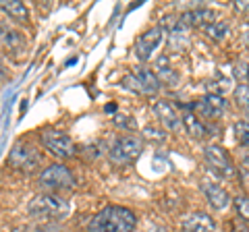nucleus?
I'll return each mask as SVG.
<instances>
[{"mask_svg":"<svg viewBox=\"0 0 249 232\" xmlns=\"http://www.w3.org/2000/svg\"><path fill=\"white\" fill-rule=\"evenodd\" d=\"M232 96H235V102L237 106L241 108V110H249V85H237L235 91H232Z\"/></svg>","mask_w":249,"mask_h":232,"instance_id":"nucleus-23","label":"nucleus"},{"mask_svg":"<svg viewBox=\"0 0 249 232\" xmlns=\"http://www.w3.org/2000/svg\"><path fill=\"white\" fill-rule=\"evenodd\" d=\"M2 44H4V48H9V50H21L25 40H23V35L19 32H11V29H6L2 25Z\"/></svg>","mask_w":249,"mask_h":232,"instance_id":"nucleus-19","label":"nucleus"},{"mask_svg":"<svg viewBox=\"0 0 249 232\" xmlns=\"http://www.w3.org/2000/svg\"><path fill=\"white\" fill-rule=\"evenodd\" d=\"M152 110H154L156 116H158L160 125L164 127L166 131H178L183 127V114H178L177 108L170 102H166V99H158V102H154Z\"/></svg>","mask_w":249,"mask_h":232,"instance_id":"nucleus-9","label":"nucleus"},{"mask_svg":"<svg viewBox=\"0 0 249 232\" xmlns=\"http://www.w3.org/2000/svg\"><path fill=\"white\" fill-rule=\"evenodd\" d=\"M2 13L9 15L11 19L19 21V23H25L29 19V9L19 0H4L2 2Z\"/></svg>","mask_w":249,"mask_h":232,"instance_id":"nucleus-16","label":"nucleus"},{"mask_svg":"<svg viewBox=\"0 0 249 232\" xmlns=\"http://www.w3.org/2000/svg\"><path fill=\"white\" fill-rule=\"evenodd\" d=\"M112 122L116 127H121V129H129V131H133V129H137V122L131 118V116H123V114H116L114 118H112Z\"/></svg>","mask_w":249,"mask_h":232,"instance_id":"nucleus-25","label":"nucleus"},{"mask_svg":"<svg viewBox=\"0 0 249 232\" xmlns=\"http://www.w3.org/2000/svg\"><path fill=\"white\" fill-rule=\"evenodd\" d=\"M121 85L124 89H129V91H133V94H139V96H150L147 94V89L143 87L142 83L137 81V77L133 75V73H129V75H124L123 77V81H121Z\"/></svg>","mask_w":249,"mask_h":232,"instance_id":"nucleus-22","label":"nucleus"},{"mask_svg":"<svg viewBox=\"0 0 249 232\" xmlns=\"http://www.w3.org/2000/svg\"><path fill=\"white\" fill-rule=\"evenodd\" d=\"M181 230L183 232H216V222L206 212H193L183 218Z\"/></svg>","mask_w":249,"mask_h":232,"instance_id":"nucleus-11","label":"nucleus"},{"mask_svg":"<svg viewBox=\"0 0 249 232\" xmlns=\"http://www.w3.org/2000/svg\"><path fill=\"white\" fill-rule=\"evenodd\" d=\"M235 75H237V79H247L249 77V66L245 63H235Z\"/></svg>","mask_w":249,"mask_h":232,"instance_id":"nucleus-26","label":"nucleus"},{"mask_svg":"<svg viewBox=\"0 0 249 232\" xmlns=\"http://www.w3.org/2000/svg\"><path fill=\"white\" fill-rule=\"evenodd\" d=\"M183 125L187 129V133H189V137H193V139H204L206 137V125L193 112L183 114Z\"/></svg>","mask_w":249,"mask_h":232,"instance_id":"nucleus-17","label":"nucleus"},{"mask_svg":"<svg viewBox=\"0 0 249 232\" xmlns=\"http://www.w3.org/2000/svg\"><path fill=\"white\" fill-rule=\"evenodd\" d=\"M235 139L239 145L249 148V120H239L235 122Z\"/></svg>","mask_w":249,"mask_h":232,"instance_id":"nucleus-24","label":"nucleus"},{"mask_svg":"<svg viewBox=\"0 0 249 232\" xmlns=\"http://www.w3.org/2000/svg\"><path fill=\"white\" fill-rule=\"evenodd\" d=\"M204 195L208 199V203L214 207L216 212H222V210H227V207L232 203V199L229 195V191L220 187V184H216V182H204Z\"/></svg>","mask_w":249,"mask_h":232,"instance_id":"nucleus-12","label":"nucleus"},{"mask_svg":"<svg viewBox=\"0 0 249 232\" xmlns=\"http://www.w3.org/2000/svg\"><path fill=\"white\" fill-rule=\"evenodd\" d=\"M227 99L220 94H208L204 98H199L196 104L191 106V112L197 118H208V120H218L220 116L227 112Z\"/></svg>","mask_w":249,"mask_h":232,"instance_id":"nucleus-7","label":"nucleus"},{"mask_svg":"<svg viewBox=\"0 0 249 232\" xmlns=\"http://www.w3.org/2000/svg\"><path fill=\"white\" fill-rule=\"evenodd\" d=\"M40 141L46 149H48L54 158H58V160H69V158H73L75 156V143H73V139L65 135L62 131H54V129H48V131H44V133L40 135Z\"/></svg>","mask_w":249,"mask_h":232,"instance_id":"nucleus-5","label":"nucleus"},{"mask_svg":"<svg viewBox=\"0 0 249 232\" xmlns=\"http://www.w3.org/2000/svg\"><path fill=\"white\" fill-rule=\"evenodd\" d=\"M204 158L208 162V166L212 168L216 174L224 176V179H231V176H235V166H232V162L229 158L227 149L220 148V145H216V143L206 145Z\"/></svg>","mask_w":249,"mask_h":232,"instance_id":"nucleus-8","label":"nucleus"},{"mask_svg":"<svg viewBox=\"0 0 249 232\" xmlns=\"http://www.w3.org/2000/svg\"><path fill=\"white\" fill-rule=\"evenodd\" d=\"M229 32H231V27H229V23H224V21H214L212 25L206 27V35L210 37V40H214V42L227 40Z\"/></svg>","mask_w":249,"mask_h":232,"instance_id":"nucleus-18","label":"nucleus"},{"mask_svg":"<svg viewBox=\"0 0 249 232\" xmlns=\"http://www.w3.org/2000/svg\"><path fill=\"white\" fill-rule=\"evenodd\" d=\"M142 151H143V139L127 135V137L116 139L112 143L110 151H108V158L119 166H127V164H133V162L142 156Z\"/></svg>","mask_w":249,"mask_h":232,"instance_id":"nucleus-3","label":"nucleus"},{"mask_svg":"<svg viewBox=\"0 0 249 232\" xmlns=\"http://www.w3.org/2000/svg\"><path fill=\"white\" fill-rule=\"evenodd\" d=\"M69 212H71L69 201L62 199L60 195H54V193L36 195L27 205V214L31 218L44 220V222H58L62 218H67Z\"/></svg>","mask_w":249,"mask_h":232,"instance_id":"nucleus-2","label":"nucleus"},{"mask_svg":"<svg viewBox=\"0 0 249 232\" xmlns=\"http://www.w3.org/2000/svg\"><path fill=\"white\" fill-rule=\"evenodd\" d=\"M131 73H133V75L137 77V81L142 83L143 87L147 89V94H156V91L160 89V85H162V83H160L158 75H156V73L152 71V68H145V66H135Z\"/></svg>","mask_w":249,"mask_h":232,"instance_id":"nucleus-14","label":"nucleus"},{"mask_svg":"<svg viewBox=\"0 0 249 232\" xmlns=\"http://www.w3.org/2000/svg\"><path fill=\"white\" fill-rule=\"evenodd\" d=\"M37 162H40L37 153L34 151L31 145H25V143H17L9 153V164L17 170H34L37 166Z\"/></svg>","mask_w":249,"mask_h":232,"instance_id":"nucleus-10","label":"nucleus"},{"mask_svg":"<svg viewBox=\"0 0 249 232\" xmlns=\"http://www.w3.org/2000/svg\"><path fill=\"white\" fill-rule=\"evenodd\" d=\"M13 232H62L60 226L52 222H42V224H27V226H19Z\"/></svg>","mask_w":249,"mask_h":232,"instance_id":"nucleus-20","label":"nucleus"},{"mask_svg":"<svg viewBox=\"0 0 249 232\" xmlns=\"http://www.w3.org/2000/svg\"><path fill=\"white\" fill-rule=\"evenodd\" d=\"M137 215L123 205H106L104 210L91 215L85 232H133Z\"/></svg>","mask_w":249,"mask_h":232,"instance_id":"nucleus-1","label":"nucleus"},{"mask_svg":"<svg viewBox=\"0 0 249 232\" xmlns=\"http://www.w3.org/2000/svg\"><path fill=\"white\" fill-rule=\"evenodd\" d=\"M247 81H249V77H247Z\"/></svg>","mask_w":249,"mask_h":232,"instance_id":"nucleus-31","label":"nucleus"},{"mask_svg":"<svg viewBox=\"0 0 249 232\" xmlns=\"http://www.w3.org/2000/svg\"><path fill=\"white\" fill-rule=\"evenodd\" d=\"M164 32H166V29L162 25H154V27H150L147 32H143L142 35L137 37V42H135V56L142 60V63H147V60L154 56V52L158 50V46L164 42Z\"/></svg>","mask_w":249,"mask_h":232,"instance_id":"nucleus-6","label":"nucleus"},{"mask_svg":"<svg viewBox=\"0 0 249 232\" xmlns=\"http://www.w3.org/2000/svg\"><path fill=\"white\" fill-rule=\"evenodd\" d=\"M231 232H249V228L245 226V222H235V224H232V230Z\"/></svg>","mask_w":249,"mask_h":232,"instance_id":"nucleus-28","label":"nucleus"},{"mask_svg":"<svg viewBox=\"0 0 249 232\" xmlns=\"http://www.w3.org/2000/svg\"><path fill=\"white\" fill-rule=\"evenodd\" d=\"M37 182L48 191H69L75 187V174L65 164H52L40 174Z\"/></svg>","mask_w":249,"mask_h":232,"instance_id":"nucleus-4","label":"nucleus"},{"mask_svg":"<svg viewBox=\"0 0 249 232\" xmlns=\"http://www.w3.org/2000/svg\"><path fill=\"white\" fill-rule=\"evenodd\" d=\"M232 6H235L237 13H249V0H243V2H241V0H237V2L232 4Z\"/></svg>","mask_w":249,"mask_h":232,"instance_id":"nucleus-27","label":"nucleus"},{"mask_svg":"<svg viewBox=\"0 0 249 232\" xmlns=\"http://www.w3.org/2000/svg\"><path fill=\"white\" fill-rule=\"evenodd\" d=\"M104 110H106V112H110V114L116 112V104H106V106H104Z\"/></svg>","mask_w":249,"mask_h":232,"instance_id":"nucleus-29","label":"nucleus"},{"mask_svg":"<svg viewBox=\"0 0 249 232\" xmlns=\"http://www.w3.org/2000/svg\"><path fill=\"white\" fill-rule=\"evenodd\" d=\"M245 114H247V118H249V110H247V112H245Z\"/></svg>","mask_w":249,"mask_h":232,"instance_id":"nucleus-30","label":"nucleus"},{"mask_svg":"<svg viewBox=\"0 0 249 232\" xmlns=\"http://www.w3.org/2000/svg\"><path fill=\"white\" fill-rule=\"evenodd\" d=\"M154 68H156L154 73L158 75V79H160L162 85H175V83L178 81V75H177L175 68L168 65V58H166V56H160Z\"/></svg>","mask_w":249,"mask_h":232,"instance_id":"nucleus-15","label":"nucleus"},{"mask_svg":"<svg viewBox=\"0 0 249 232\" xmlns=\"http://www.w3.org/2000/svg\"><path fill=\"white\" fill-rule=\"evenodd\" d=\"M181 21L187 27H199V25H212L214 23V11L206 9V6H197V9H191L181 15Z\"/></svg>","mask_w":249,"mask_h":232,"instance_id":"nucleus-13","label":"nucleus"},{"mask_svg":"<svg viewBox=\"0 0 249 232\" xmlns=\"http://www.w3.org/2000/svg\"><path fill=\"white\" fill-rule=\"evenodd\" d=\"M232 207H235L241 222H249V197L247 195H237L232 199Z\"/></svg>","mask_w":249,"mask_h":232,"instance_id":"nucleus-21","label":"nucleus"}]
</instances>
